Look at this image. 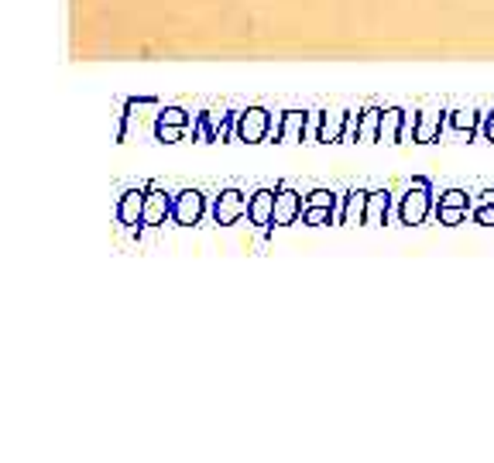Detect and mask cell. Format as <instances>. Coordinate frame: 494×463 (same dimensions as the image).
<instances>
[{
    "mask_svg": "<svg viewBox=\"0 0 494 463\" xmlns=\"http://www.w3.org/2000/svg\"><path fill=\"white\" fill-rule=\"evenodd\" d=\"M247 220L255 226H271L275 224V189L261 186L247 199Z\"/></svg>",
    "mask_w": 494,
    "mask_h": 463,
    "instance_id": "cell-12",
    "label": "cell"
},
{
    "mask_svg": "<svg viewBox=\"0 0 494 463\" xmlns=\"http://www.w3.org/2000/svg\"><path fill=\"white\" fill-rule=\"evenodd\" d=\"M388 209H391V193H388V189H378V193H371V199H368V216H364V224H368V226H381L385 220H388Z\"/></svg>",
    "mask_w": 494,
    "mask_h": 463,
    "instance_id": "cell-17",
    "label": "cell"
},
{
    "mask_svg": "<svg viewBox=\"0 0 494 463\" xmlns=\"http://www.w3.org/2000/svg\"><path fill=\"white\" fill-rule=\"evenodd\" d=\"M186 124H189V114L182 106H168L158 114V127H186Z\"/></svg>",
    "mask_w": 494,
    "mask_h": 463,
    "instance_id": "cell-20",
    "label": "cell"
},
{
    "mask_svg": "<svg viewBox=\"0 0 494 463\" xmlns=\"http://www.w3.org/2000/svg\"><path fill=\"white\" fill-rule=\"evenodd\" d=\"M271 135V114L265 106H247L237 114V137L247 145H257L261 137Z\"/></svg>",
    "mask_w": 494,
    "mask_h": 463,
    "instance_id": "cell-5",
    "label": "cell"
},
{
    "mask_svg": "<svg viewBox=\"0 0 494 463\" xmlns=\"http://www.w3.org/2000/svg\"><path fill=\"white\" fill-rule=\"evenodd\" d=\"M337 193H329V189H313V193L306 196V209H302V224L306 226H323V224H333V220H340V209H337Z\"/></svg>",
    "mask_w": 494,
    "mask_h": 463,
    "instance_id": "cell-2",
    "label": "cell"
},
{
    "mask_svg": "<svg viewBox=\"0 0 494 463\" xmlns=\"http://www.w3.org/2000/svg\"><path fill=\"white\" fill-rule=\"evenodd\" d=\"M240 216H247V196L240 189H224L213 199V220L220 226H234Z\"/></svg>",
    "mask_w": 494,
    "mask_h": 463,
    "instance_id": "cell-7",
    "label": "cell"
},
{
    "mask_svg": "<svg viewBox=\"0 0 494 463\" xmlns=\"http://www.w3.org/2000/svg\"><path fill=\"white\" fill-rule=\"evenodd\" d=\"M453 131H467V135H474L480 124V114H470V110H453L447 120Z\"/></svg>",
    "mask_w": 494,
    "mask_h": 463,
    "instance_id": "cell-19",
    "label": "cell"
},
{
    "mask_svg": "<svg viewBox=\"0 0 494 463\" xmlns=\"http://www.w3.org/2000/svg\"><path fill=\"white\" fill-rule=\"evenodd\" d=\"M207 213V196L199 189H182L176 193V203H172V224L176 226H196Z\"/></svg>",
    "mask_w": 494,
    "mask_h": 463,
    "instance_id": "cell-3",
    "label": "cell"
},
{
    "mask_svg": "<svg viewBox=\"0 0 494 463\" xmlns=\"http://www.w3.org/2000/svg\"><path fill=\"white\" fill-rule=\"evenodd\" d=\"M306 124H309V114L306 110H282L278 120L271 124V141H302L306 137Z\"/></svg>",
    "mask_w": 494,
    "mask_h": 463,
    "instance_id": "cell-9",
    "label": "cell"
},
{
    "mask_svg": "<svg viewBox=\"0 0 494 463\" xmlns=\"http://www.w3.org/2000/svg\"><path fill=\"white\" fill-rule=\"evenodd\" d=\"M155 135H158V141L172 145V141H179L182 137V127H155Z\"/></svg>",
    "mask_w": 494,
    "mask_h": 463,
    "instance_id": "cell-21",
    "label": "cell"
},
{
    "mask_svg": "<svg viewBox=\"0 0 494 463\" xmlns=\"http://www.w3.org/2000/svg\"><path fill=\"white\" fill-rule=\"evenodd\" d=\"M436 209V199H433V182L419 176V179H412V186L405 189L402 203H398V216H402L405 226H419L426 224V216Z\"/></svg>",
    "mask_w": 494,
    "mask_h": 463,
    "instance_id": "cell-1",
    "label": "cell"
},
{
    "mask_svg": "<svg viewBox=\"0 0 494 463\" xmlns=\"http://www.w3.org/2000/svg\"><path fill=\"white\" fill-rule=\"evenodd\" d=\"M480 131H484V137H488V141H494V110H491V114H484V124H480Z\"/></svg>",
    "mask_w": 494,
    "mask_h": 463,
    "instance_id": "cell-22",
    "label": "cell"
},
{
    "mask_svg": "<svg viewBox=\"0 0 494 463\" xmlns=\"http://www.w3.org/2000/svg\"><path fill=\"white\" fill-rule=\"evenodd\" d=\"M145 196H148V186H135V189H127V193L120 196L117 203V220L124 226H141V213H145Z\"/></svg>",
    "mask_w": 494,
    "mask_h": 463,
    "instance_id": "cell-11",
    "label": "cell"
},
{
    "mask_svg": "<svg viewBox=\"0 0 494 463\" xmlns=\"http://www.w3.org/2000/svg\"><path fill=\"white\" fill-rule=\"evenodd\" d=\"M172 203H176V196L165 193L158 182H148V196H145L141 226H162L165 220H172Z\"/></svg>",
    "mask_w": 494,
    "mask_h": 463,
    "instance_id": "cell-4",
    "label": "cell"
},
{
    "mask_svg": "<svg viewBox=\"0 0 494 463\" xmlns=\"http://www.w3.org/2000/svg\"><path fill=\"white\" fill-rule=\"evenodd\" d=\"M381 106H368L360 120L350 127V137H358V141H381Z\"/></svg>",
    "mask_w": 494,
    "mask_h": 463,
    "instance_id": "cell-16",
    "label": "cell"
},
{
    "mask_svg": "<svg viewBox=\"0 0 494 463\" xmlns=\"http://www.w3.org/2000/svg\"><path fill=\"white\" fill-rule=\"evenodd\" d=\"M347 127H350V114L347 110H340V114H319V137L316 141L333 145V141H340L344 135H350Z\"/></svg>",
    "mask_w": 494,
    "mask_h": 463,
    "instance_id": "cell-15",
    "label": "cell"
},
{
    "mask_svg": "<svg viewBox=\"0 0 494 463\" xmlns=\"http://www.w3.org/2000/svg\"><path fill=\"white\" fill-rule=\"evenodd\" d=\"M443 124H447L443 110H422L412 120V141L416 145H433L436 137H439V131H443Z\"/></svg>",
    "mask_w": 494,
    "mask_h": 463,
    "instance_id": "cell-13",
    "label": "cell"
},
{
    "mask_svg": "<svg viewBox=\"0 0 494 463\" xmlns=\"http://www.w3.org/2000/svg\"><path fill=\"white\" fill-rule=\"evenodd\" d=\"M368 199H371L368 189H350V193L344 196V206H340V224L344 226L364 224V216H368Z\"/></svg>",
    "mask_w": 494,
    "mask_h": 463,
    "instance_id": "cell-14",
    "label": "cell"
},
{
    "mask_svg": "<svg viewBox=\"0 0 494 463\" xmlns=\"http://www.w3.org/2000/svg\"><path fill=\"white\" fill-rule=\"evenodd\" d=\"M470 213L480 226H494V189L480 193L478 199H470Z\"/></svg>",
    "mask_w": 494,
    "mask_h": 463,
    "instance_id": "cell-18",
    "label": "cell"
},
{
    "mask_svg": "<svg viewBox=\"0 0 494 463\" xmlns=\"http://www.w3.org/2000/svg\"><path fill=\"white\" fill-rule=\"evenodd\" d=\"M302 209H306V199L299 189H292V186L275 189V226H292L302 216Z\"/></svg>",
    "mask_w": 494,
    "mask_h": 463,
    "instance_id": "cell-8",
    "label": "cell"
},
{
    "mask_svg": "<svg viewBox=\"0 0 494 463\" xmlns=\"http://www.w3.org/2000/svg\"><path fill=\"white\" fill-rule=\"evenodd\" d=\"M412 120H416V114L408 117L402 106H388L381 114V141L385 145H398L402 137H412Z\"/></svg>",
    "mask_w": 494,
    "mask_h": 463,
    "instance_id": "cell-10",
    "label": "cell"
},
{
    "mask_svg": "<svg viewBox=\"0 0 494 463\" xmlns=\"http://www.w3.org/2000/svg\"><path fill=\"white\" fill-rule=\"evenodd\" d=\"M470 213V196L464 189H447L436 199V220L443 226H457Z\"/></svg>",
    "mask_w": 494,
    "mask_h": 463,
    "instance_id": "cell-6",
    "label": "cell"
}]
</instances>
